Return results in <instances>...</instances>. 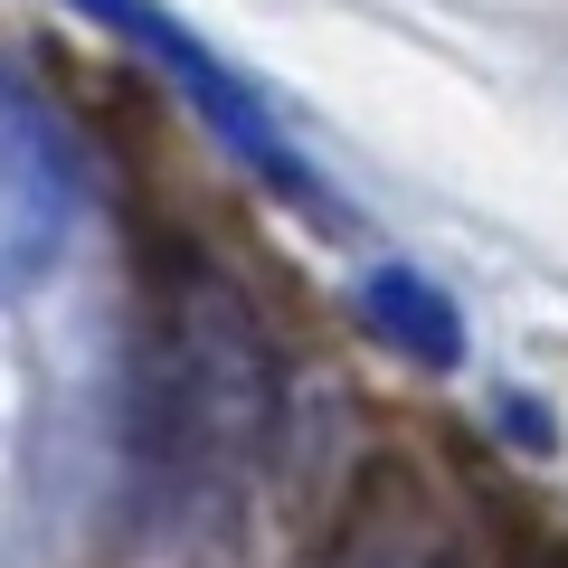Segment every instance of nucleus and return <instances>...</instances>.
Listing matches in <instances>:
<instances>
[{"mask_svg":"<svg viewBox=\"0 0 568 568\" xmlns=\"http://www.w3.org/2000/svg\"><path fill=\"white\" fill-rule=\"evenodd\" d=\"M48 237H58V209H48V123H39V104H20V209H10V265L39 275Z\"/></svg>","mask_w":568,"mask_h":568,"instance_id":"obj_5","label":"nucleus"},{"mask_svg":"<svg viewBox=\"0 0 568 568\" xmlns=\"http://www.w3.org/2000/svg\"><path fill=\"white\" fill-rule=\"evenodd\" d=\"M323 568H436V521H426V503L369 493V503L342 521V540H332Z\"/></svg>","mask_w":568,"mask_h":568,"instance_id":"obj_4","label":"nucleus"},{"mask_svg":"<svg viewBox=\"0 0 568 568\" xmlns=\"http://www.w3.org/2000/svg\"><path fill=\"white\" fill-rule=\"evenodd\" d=\"M284 417V379L256 313L227 294L209 265L152 294V323L133 351V398H123V484L133 521L152 540H209L237 521L265 446Z\"/></svg>","mask_w":568,"mask_h":568,"instance_id":"obj_1","label":"nucleus"},{"mask_svg":"<svg viewBox=\"0 0 568 568\" xmlns=\"http://www.w3.org/2000/svg\"><path fill=\"white\" fill-rule=\"evenodd\" d=\"M361 304H369V323H379L398 351H417L426 369L465 361V323H455V304L436 294V284H417V275H398V265H388V275H369Z\"/></svg>","mask_w":568,"mask_h":568,"instance_id":"obj_3","label":"nucleus"},{"mask_svg":"<svg viewBox=\"0 0 568 568\" xmlns=\"http://www.w3.org/2000/svg\"><path fill=\"white\" fill-rule=\"evenodd\" d=\"M77 10H95L104 29H123V39H133L142 58H162V67H171V85H181V95L200 104V123L227 142V152H237V162H256L265 181L284 190V200H304V209H323V219H332V190L313 181V162L275 133V123H265V104L246 95V77H227V67L209 58L200 39H190V29L171 20V10H152V0H77Z\"/></svg>","mask_w":568,"mask_h":568,"instance_id":"obj_2","label":"nucleus"}]
</instances>
